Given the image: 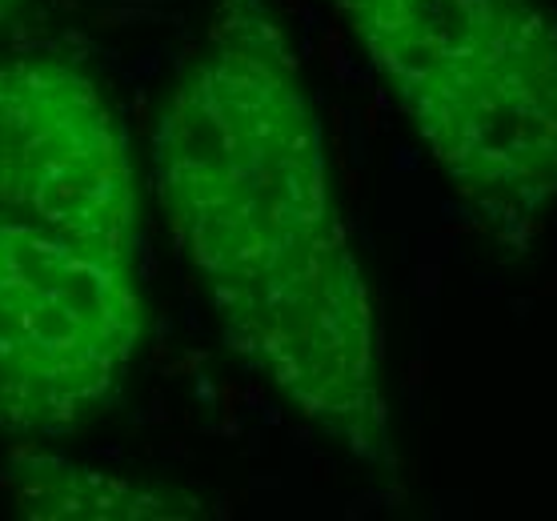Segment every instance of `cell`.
<instances>
[{
  "label": "cell",
  "instance_id": "obj_1",
  "mask_svg": "<svg viewBox=\"0 0 557 521\" xmlns=\"http://www.w3.org/2000/svg\"><path fill=\"white\" fill-rule=\"evenodd\" d=\"M157 193L228 349L357 466L393 482L377 301L301 61L269 0H209L161 109Z\"/></svg>",
  "mask_w": 557,
  "mask_h": 521
},
{
  "label": "cell",
  "instance_id": "obj_2",
  "mask_svg": "<svg viewBox=\"0 0 557 521\" xmlns=\"http://www.w3.org/2000/svg\"><path fill=\"white\" fill-rule=\"evenodd\" d=\"M473 213L530 230L557 201V13L542 0H330Z\"/></svg>",
  "mask_w": 557,
  "mask_h": 521
},
{
  "label": "cell",
  "instance_id": "obj_3",
  "mask_svg": "<svg viewBox=\"0 0 557 521\" xmlns=\"http://www.w3.org/2000/svg\"><path fill=\"white\" fill-rule=\"evenodd\" d=\"M145 337L133 261L0 213V433L76 430L125 385Z\"/></svg>",
  "mask_w": 557,
  "mask_h": 521
},
{
  "label": "cell",
  "instance_id": "obj_4",
  "mask_svg": "<svg viewBox=\"0 0 557 521\" xmlns=\"http://www.w3.org/2000/svg\"><path fill=\"white\" fill-rule=\"evenodd\" d=\"M0 213L137 265L140 185L125 128L97 77L57 52L0 61Z\"/></svg>",
  "mask_w": 557,
  "mask_h": 521
},
{
  "label": "cell",
  "instance_id": "obj_5",
  "mask_svg": "<svg viewBox=\"0 0 557 521\" xmlns=\"http://www.w3.org/2000/svg\"><path fill=\"white\" fill-rule=\"evenodd\" d=\"M16 506L33 518H197L201 501L169 485L121 482L113 473L73 470L57 458H28L9 470Z\"/></svg>",
  "mask_w": 557,
  "mask_h": 521
},
{
  "label": "cell",
  "instance_id": "obj_6",
  "mask_svg": "<svg viewBox=\"0 0 557 521\" xmlns=\"http://www.w3.org/2000/svg\"><path fill=\"white\" fill-rule=\"evenodd\" d=\"M25 4H28V0H0V37H4V28L21 16V9H25Z\"/></svg>",
  "mask_w": 557,
  "mask_h": 521
}]
</instances>
